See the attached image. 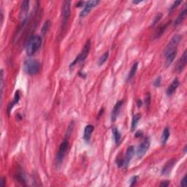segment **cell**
<instances>
[{
	"mask_svg": "<svg viewBox=\"0 0 187 187\" xmlns=\"http://www.w3.org/2000/svg\"><path fill=\"white\" fill-rule=\"evenodd\" d=\"M42 45V38L39 35L31 37L26 47V52L28 56L35 54Z\"/></svg>",
	"mask_w": 187,
	"mask_h": 187,
	"instance_id": "cell-1",
	"label": "cell"
},
{
	"mask_svg": "<svg viewBox=\"0 0 187 187\" xmlns=\"http://www.w3.org/2000/svg\"><path fill=\"white\" fill-rule=\"evenodd\" d=\"M23 70L25 72L30 75H36L40 70V63L33 59H29L26 60L23 64Z\"/></svg>",
	"mask_w": 187,
	"mask_h": 187,
	"instance_id": "cell-2",
	"label": "cell"
},
{
	"mask_svg": "<svg viewBox=\"0 0 187 187\" xmlns=\"http://www.w3.org/2000/svg\"><path fill=\"white\" fill-rule=\"evenodd\" d=\"M90 48H91V42H90L89 40H88V41L86 43L85 46H84L83 47V49L82 51L81 52V53H80L78 57L75 59L74 61L70 64V70H72L76 64H79V63H83L85 61L86 57H88V53H89Z\"/></svg>",
	"mask_w": 187,
	"mask_h": 187,
	"instance_id": "cell-3",
	"label": "cell"
},
{
	"mask_svg": "<svg viewBox=\"0 0 187 187\" xmlns=\"http://www.w3.org/2000/svg\"><path fill=\"white\" fill-rule=\"evenodd\" d=\"M182 40V36L180 35H175L173 37L171 40H170L168 44L166 46L165 49L164 50V55L167 56L170 53H173L175 50H177V47L180 43L181 40Z\"/></svg>",
	"mask_w": 187,
	"mask_h": 187,
	"instance_id": "cell-4",
	"label": "cell"
},
{
	"mask_svg": "<svg viewBox=\"0 0 187 187\" xmlns=\"http://www.w3.org/2000/svg\"><path fill=\"white\" fill-rule=\"evenodd\" d=\"M70 13H71V2L70 1H64V2H63L62 8H61L62 25L67 23Z\"/></svg>",
	"mask_w": 187,
	"mask_h": 187,
	"instance_id": "cell-5",
	"label": "cell"
},
{
	"mask_svg": "<svg viewBox=\"0 0 187 187\" xmlns=\"http://www.w3.org/2000/svg\"><path fill=\"white\" fill-rule=\"evenodd\" d=\"M69 146V143L67 141V140H64L62 143H61L59 146V151L57 153V164H61L62 162L63 159H64V157L65 156L66 153L67 151V149H68Z\"/></svg>",
	"mask_w": 187,
	"mask_h": 187,
	"instance_id": "cell-6",
	"label": "cell"
},
{
	"mask_svg": "<svg viewBox=\"0 0 187 187\" xmlns=\"http://www.w3.org/2000/svg\"><path fill=\"white\" fill-rule=\"evenodd\" d=\"M150 148V140L148 138H145L144 140L139 145L137 150V156L139 159H141L148 151Z\"/></svg>",
	"mask_w": 187,
	"mask_h": 187,
	"instance_id": "cell-7",
	"label": "cell"
},
{
	"mask_svg": "<svg viewBox=\"0 0 187 187\" xmlns=\"http://www.w3.org/2000/svg\"><path fill=\"white\" fill-rule=\"evenodd\" d=\"M100 3L99 1L98 0H92V1H88V2H86V5H84V8L80 13V17L81 18H84L86 16L88 13L90 12V11L93 9L94 8L97 6V5Z\"/></svg>",
	"mask_w": 187,
	"mask_h": 187,
	"instance_id": "cell-8",
	"label": "cell"
},
{
	"mask_svg": "<svg viewBox=\"0 0 187 187\" xmlns=\"http://www.w3.org/2000/svg\"><path fill=\"white\" fill-rule=\"evenodd\" d=\"M186 61H187V53L186 50L184 52L182 57L179 59V60L177 62L176 65H175V72L178 73L182 72L184 69L185 68L186 65Z\"/></svg>",
	"mask_w": 187,
	"mask_h": 187,
	"instance_id": "cell-9",
	"label": "cell"
},
{
	"mask_svg": "<svg viewBox=\"0 0 187 187\" xmlns=\"http://www.w3.org/2000/svg\"><path fill=\"white\" fill-rule=\"evenodd\" d=\"M135 148L133 146H130L126 149V152L125 154L124 160V166L125 167H127L130 163L131 160L132 159L133 157L135 155Z\"/></svg>",
	"mask_w": 187,
	"mask_h": 187,
	"instance_id": "cell-10",
	"label": "cell"
},
{
	"mask_svg": "<svg viewBox=\"0 0 187 187\" xmlns=\"http://www.w3.org/2000/svg\"><path fill=\"white\" fill-rule=\"evenodd\" d=\"M29 1H23L21 4V7L20 10V19L23 21V22L26 21V18H27L28 11H29Z\"/></svg>",
	"mask_w": 187,
	"mask_h": 187,
	"instance_id": "cell-11",
	"label": "cell"
},
{
	"mask_svg": "<svg viewBox=\"0 0 187 187\" xmlns=\"http://www.w3.org/2000/svg\"><path fill=\"white\" fill-rule=\"evenodd\" d=\"M124 102L122 100L119 101L115 105L114 108H113V110H112V113H111V121L113 122H114L117 119L118 116L119 114V112H120V110L121 108L122 105H123Z\"/></svg>",
	"mask_w": 187,
	"mask_h": 187,
	"instance_id": "cell-12",
	"label": "cell"
},
{
	"mask_svg": "<svg viewBox=\"0 0 187 187\" xmlns=\"http://www.w3.org/2000/svg\"><path fill=\"white\" fill-rule=\"evenodd\" d=\"M175 162H176V161L174 159H172L167 161L165 164V165L163 167L162 170H161V174L162 175H168V174L170 173L171 170L173 168Z\"/></svg>",
	"mask_w": 187,
	"mask_h": 187,
	"instance_id": "cell-13",
	"label": "cell"
},
{
	"mask_svg": "<svg viewBox=\"0 0 187 187\" xmlns=\"http://www.w3.org/2000/svg\"><path fill=\"white\" fill-rule=\"evenodd\" d=\"M180 82L178 78H175V79L173 81V82L171 83L170 85L168 86V88H167V91H166V94H167V96H171V95H173V93L176 91L177 88L179 86Z\"/></svg>",
	"mask_w": 187,
	"mask_h": 187,
	"instance_id": "cell-14",
	"label": "cell"
},
{
	"mask_svg": "<svg viewBox=\"0 0 187 187\" xmlns=\"http://www.w3.org/2000/svg\"><path fill=\"white\" fill-rule=\"evenodd\" d=\"M95 129V126L91 124L87 125L84 129V132H83V140H85L86 143H89L90 140H91V134L94 132Z\"/></svg>",
	"mask_w": 187,
	"mask_h": 187,
	"instance_id": "cell-15",
	"label": "cell"
},
{
	"mask_svg": "<svg viewBox=\"0 0 187 187\" xmlns=\"http://www.w3.org/2000/svg\"><path fill=\"white\" fill-rule=\"evenodd\" d=\"M186 15H187V10L186 9L183 10L180 12L179 15L177 16V18H175V20L174 21L173 26H178V25L181 24V23H182L183 21L185 20Z\"/></svg>",
	"mask_w": 187,
	"mask_h": 187,
	"instance_id": "cell-16",
	"label": "cell"
},
{
	"mask_svg": "<svg viewBox=\"0 0 187 187\" xmlns=\"http://www.w3.org/2000/svg\"><path fill=\"white\" fill-rule=\"evenodd\" d=\"M137 67H138V62H135V64H133L132 67H131L130 71H129V74H128L127 75L126 81H130L133 79V78H134L136 74V72H137Z\"/></svg>",
	"mask_w": 187,
	"mask_h": 187,
	"instance_id": "cell-17",
	"label": "cell"
},
{
	"mask_svg": "<svg viewBox=\"0 0 187 187\" xmlns=\"http://www.w3.org/2000/svg\"><path fill=\"white\" fill-rule=\"evenodd\" d=\"M177 56V50H175L173 53H170L167 56H166V61H165V64L166 67H168V66L170 65L175 60V58Z\"/></svg>",
	"mask_w": 187,
	"mask_h": 187,
	"instance_id": "cell-18",
	"label": "cell"
},
{
	"mask_svg": "<svg viewBox=\"0 0 187 187\" xmlns=\"http://www.w3.org/2000/svg\"><path fill=\"white\" fill-rule=\"evenodd\" d=\"M170 129L169 128L166 127L165 129L163 131L162 135H161V143L162 145H164L167 142L168 139L170 137Z\"/></svg>",
	"mask_w": 187,
	"mask_h": 187,
	"instance_id": "cell-19",
	"label": "cell"
},
{
	"mask_svg": "<svg viewBox=\"0 0 187 187\" xmlns=\"http://www.w3.org/2000/svg\"><path fill=\"white\" fill-rule=\"evenodd\" d=\"M19 100H20V94H19V92H18V91H16V93H15V97H14L13 101H12V103L10 104V105H8V114H10V112L11 111V110H12V108L15 106V105H16V104L18 103Z\"/></svg>",
	"mask_w": 187,
	"mask_h": 187,
	"instance_id": "cell-20",
	"label": "cell"
},
{
	"mask_svg": "<svg viewBox=\"0 0 187 187\" xmlns=\"http://www.w3.org/2000/svg\"><path fill=\"white\" fill-rule=\"evenodd\" d=\"M112 132H113V137H114L115 142H116V144H119L121 141V135L120 132L119 131L118 128L113 127V129H112Z\"/></svg>",
	"mask_w": 187,
	"mask_h": 187,
	"instance_id": "cell-21",
	"label": "cell"
},
{
	"mask_svg": "<svg viewBox=\"0 0 187 187\" xmlns=\"http://www.w3.org/2000/svg\"><path fill=\"white\" fill-rule=\"evenodd\" d=\"M141 118V115L140 113H137V114L134 115L132 120V125H131V128H132V131H134L135 129L136 126H137V123H138L139 120Z\"/></svg>",
	"mask_w": 187,
	"mask_h": 187,
	"instance_id": "cell-22",
	"label": "cell"
},
{
	"mask_svg": "<svg viewBox=\"0 0 187 187\" xmlns=\"http://www.w3.org/2000/svg\"><path fill=\"white\" fill-rule=\"evenodd\" d=\"M108 57H109V53H108V51L105 52V53L102 55V57L99 59V60H98V62H97L98 66L100 67V66H102L104 63L106 62L107 60H108Z\"/></svg>",
	"mask_w": 187,
	"mask_h": 187,
	"instance_id": "cell-23",
	"label": "cell"
},
{
	"mask_svg": "<svg viewBox=\"0 0 187 187\" xmlns=\"http://www.w3.org/2000/svg\"><path fill=\"white\" fill-rule=\"evenodd\" d=\"M16 178L18 181V182L21 183L23 185H26V177H25L24 174L23 173H18V174H16Z\"/></svg>",
	"mask_w": 187,
	"mask_h": 187,
	"instance_id": "cell-24",
	"label": "cell"
},
{
	"mask_svg": "<svg viewBox=\"0 0 187 187\" xmlns=\"http://www.w3.org/2000/svg\"><path fill=\"white\" fill-rule=\"evenodd\" d=\"M50 21L49 20L46 21L45 22L44 24H43V28H42L41 29V32L42 34H43V35H46V32H48V30L49 28H50Z\"/></svg>",
	"mask_w": 187,
	"mask_h": 187,
	"instance_id": "cell-25",
	"label": "cell"
},
{
	"mask_svg": "<svg viewBox=\"0 0 187 187\" xmlns=\"http://www.w3.org/2000/svg\"><path fill=\"white\" fill-rule=\"evenodd\" d=\"M5 80H4V70H1V99L2 100V95H3V88Z\"/></svg>",
	"mask_w": 187,
	"mask_h": 187,
	"instance_id": "cell-26",
	"label": "cell"
},
{
	"mask_svg": "<svg viewBox=\"0 0 187 187\" xmlns=\"http://www.w3.org/2000/svg\"><path fill=\"white\" fill-rule=\"evenodd\" d=\"M166 27H167V25H164V26H161V27L158 29V31L157 32V34H156V37H157H157H159L160 36H161L163 32H164V30H165Z\"/></svg>",
	"mask_w": 187,
	"mask_h": 187,
	"instance_id": "cell-27",
	"label": "cell"
},
{
	"mask_svg": "<svg viewBox=\"0 0 187 187\" xmlns=\"http://www.w3.org/2000/svg\"><path fill=\"white\" fill-rule=\"evenodd\" d=\"M161 16H162V15H161V13L157 14V15L155 16V18H154V21H153L152 23H151V26H155V25L157 24V23H158L160 19H161Z\"/></svg>",
	"mask_w": 187,
	"mask_h": 187,
	"instance_id": "cell-28",
	"label": "cell"
},
{
	"mask_svg": "<svg viewBox=\"0 0 187 187\" xmlns=\"http://www.w3.org/2000/svg\"><path fill=\"white\" fill-rule=\"evenodd\" d=\"M181 3H182V2H181V1H175V2H174L173 4V5L170 6V8L169 12H172L173 10H175V8H176L177 7H178V5Z\"/></svg>",
	"mask_w": 187,
	"mask_h": 187,
	"instance_id": "cell-29",
	"label": "cell"
},
{
	"mask_svg": "<svg viewBox=\"0 0 187 187\" xmlns=\"http://www.w3.org/2000/svg\"><path fill=\"white\" fill-rule=\"evenodd\" d=\"M137 179H138V177L136 176V175L135 176H133L132 178L130 179V184H129V186H133L135 185L137 181Z\"/></svg>",
	"mask_w": 187,
	"mask_h": 187,
	"instance_id": "cell-30",
	"label": "cell"
},
{
	"mask_svg": "<svg viewBox=\"0 0 187 187\" xmlns=\"http://www.w3.org/2000/svg\"><path fill=\"white\" fill-rule=\"evenodd\" d=\"M161 77H158V78H156V80L154 81V86L159 87L160 86H161Z\"/></svg>",
	"mask_w": 187,
	"mask_h": 187,
	"instance_id": "cell-31",
	"label": "cell"
},
{
	"mask_svg": "<svg viewBox=\"0 0 187 187\" xmlns=\"http://www.w3.org/2000/svg\"><path fill=\"white\" fill-rule=\"evenodd\" d=\"M150 103H151V95H150L149 93H148L146 97V106L148 108Z\"/></svg>",
	"mask_w": 187,
	"mask_h": 187,
	"instance_id": "cell-32",
	"label": "cell"
},
{
	"mask_svg": "<svg viewBox=\"0 0 187 187\" xmlns=\"http://www.w3.org/2000/svg\"><path fill=\"white\" fill-rule=\"evenodd\" d=\"M181 186H186V175L183 178V179L181 181Z\"/></svg>",
	"mask_w": 187,
	"mask_h": 187,
	"instance_id": "cell-33",
	"label": "cell"
},
{
	"mask_svg": "<svg viewBox=\"0 0 187 187\" xmlns=\"http://www.w3.org/2000/svg\"><path fill=\"white\" fill-rule=\"evenodd\" d=\"M170 184V181H162V182L160 184V186H164V187H167Z\"/></svg>",
	"mask_w": 187,
	"mask_h": 187,
	"instance_id": "cell-34",
	"label": "cell"
},
{
	"mask_svg": "<svg viewBox=\"0 0 187 187\" xmlns=\"http://www.w3.org/2000/svg\"><path fill=\"white\" fill-rule=\"evenodd\" d=\"M0 184H1V186H2V187H4L5 186V178H4V177H2V178H1Z\"/></svg>",
	"mask_w": 187,
	"mask_h": 187,
	"instance_id": "cell-35",
	"label": "cell"
},
{
	"mask_svg": "<svg viewBox=\"0 0 187 187\" xmlns=\"http://www.w3.org/2000/svg\"><path fill=\"white\" fill-rule=\"evenodd\" d=\"M84 4H85V2H82V1H81V2H78V3L76 4V7H77V8H81V7L83 6Z\"/></svg>",
	"mask_w": 187,
	"mask_h": 187,
	"instance_id": "cell-36",
	"label": "cell"
},
{
	"mask_svg": "<svg viewBox=\"0 0 187 187\" xmlns=\"http://www.w3.org/2000/svg\"><path fill=\"white\" fill-rule=\"evenodd\" d=\"M135 136H136V137H141V136H142V132H140V131H139V132H137L136 133Z\"/></svg>",
	"mask_w": 187,
	"mask_h": 187,
	"instance_id": "cell-37",
	"label": "cell"
},
{
	"mask_svg": "<svg viewBox=\"0 0 187 187\" xmlns=\"http://www.w3.org/2000/svg\"><path fill=\"white\" fill-rule=\"evenodd\" d=\"M141 106H142V101L140 100V99H138V100H137V107H138V108H140Z\"/></svg>",
	"mask_w": 187,
	"mask_h": 187,
	"instance_id": "cell-38",
	"label": "cell"
},
{
	"mask_svg": "<svg viewBox=\"0 0 187 187\" xmlns=\"http://www.w3.org/2000/svg\"><path fill=\"white\" fill-rule=\"evenodd\" d=\"M143 2V1H133L132 3L135 4V5H137V4L140 3V2Z\"/></svg>",
	"mask_w": 187,
	"mask_h": 187,
	"instance_id": "cell-39",
	"label": "cell"
},
{
	"mask_svg": "<svg viewBox=\"0 0 187 187\" xmlns=\"http://www.w3.org/2000/svg\"><path fill=\"white\" fill-rule=\"evenodd\" d=\"M102 113H103V109H102L100 110V113H99V115H98V118H100V116H102Z\"/></svg>",
	"mask_w": 187,
	"mask_h": 187,
	"instance_id": "cell-40",
	"label": "cell"
},
{
	"mask_svg": "<svg viewBox=\"0 0 187 187\" xmlns=\"http://www.w3.org/2000/svg\"><path fill=\"white\" fill-rule=\"evenodd\" d=\"M184 153H186V146H185V147H184Z\"/></svg>",
	"mask_w": 187,
	"mask_h": 187,
	"instance_id": "cell-41",
	"label": "cell"
}]
</instances>
